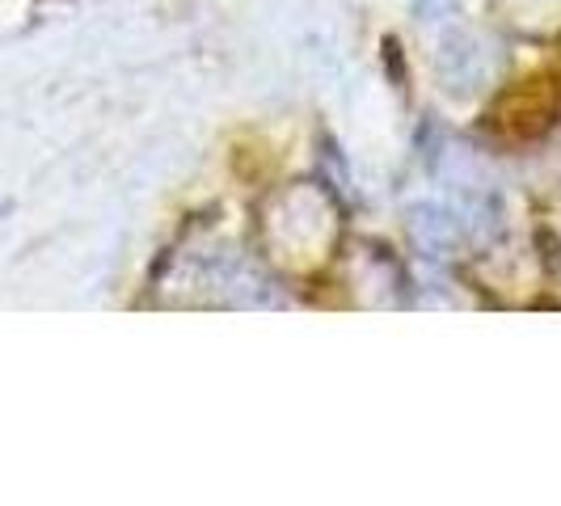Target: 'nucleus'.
Segmentation results:
<instances>
[{"label": "nucleus", "instance_id": "obj_1", "mask_svg": "<svg viewBox=\"0 0 561 506\" xmlns=\"http://www.w3.org/2000/svg\"><path fill=\"white\" fill-rule=\"evenodd\" d=\"M540 84L545 81H524V89L506 93L503 111H499V127H506L511 136H540L553 123L558 93L553 89H540Z\"/></svg>", "mask_w": 561, "mask_h": 506}]
</instances>
